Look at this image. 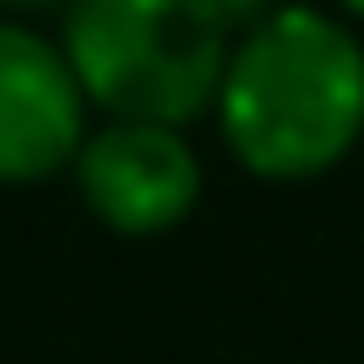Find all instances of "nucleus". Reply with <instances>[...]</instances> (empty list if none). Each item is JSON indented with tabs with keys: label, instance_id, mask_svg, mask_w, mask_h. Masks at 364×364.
I'll return each mask as SVG.
<instances>
[{
	"label": "nucleus",
	"instance_id": "nucleus-7",
	"mask_svg": "<svg viewBox=\"0 0 364 364\" xmlns=\"http://www.w3.org/2000/svg\"><path fill=\"white\" fill-rule=\"evenodd\" d=\"M331 14H338V21H351V27H364V0H331Z\"/></svg>",
	"mask_w": 364,
	"mask_h": 364
},
{
	"label": "nucleus",
	"instance_id": "nucleus-5",
	"mask_svg": "<svg viewBox=\"0 0 364 364\" xmlns=\"http://www.w3.org/2000/svg\"><path fill=\"white\" fill-rule=\"evenodd\" d=\"M196 7H203V21L216 27L223 41H243L250 27H263L277 7H284V0H196Z\"/></svg>",
	"mask_w": 364,
	"mask_h": 364
},
{
	"label": "nucleus",
	"instance_id": "nucleus-2",
	"mask_svg": "<svg viewBox=\"0 0 364 364\" xmlns=\"http://www.w3.org/2000/svg\"><path fill=\"white\" fill-rule=\"evenodd\" d=\"M54 41L102 122L156 129H189L209 115L230 54L196 0H68Z\"/></svg>",
	"mask_w": 364,
	"mask_h": 364
},
{
	"label": "nucleus",
	"instance_id": "nucleus-1",
	"mask_svg": "<svg viewBox=\"0 0 364 364\" xmlns=\"http://www.w3.org/2000/svg\"><path fill=\"white\" fill-rule=\"evenodd\" d=\"M216 135L257 182H317L364 142V34L331 7L284 0L230 41L216 81Z\"/></svg>",
	"mask_w": 364,
	"mask_h": 364
},
{
	"label": "nucleus",
	"instance_id": "nucleus-6",
	"mask_svg": "<svg viewBox=\"0 0 364 364\" xmlns=\"http://www.w3.org/2000/svg\"><path fill=\"white\" fill-rule=\"evenodd\" d=\"M48 7H68V0H0V21H21V14H48Z\"/></svg>",
	"mask_w": 364,
	"mask_h": 364
},
{
	"label": "nucleus",
	"instance_id": "nucleus-4",
	"mask_svg": "<svg viewBox=\"0 0 364 364\" xmlns=\"http://www.w3.org/2000/svg\"><path fill=\"white\" fill-rule=\"evenodd\" d=\"M95 129V108L61 41L34 21H0V182L68 176Z\"/></svg>",
	"mask_w": 364,
	"mask_h": 364
},
{
	"label": "nucleus",
	"instance_id": "nucleus-3",
	"mask_svg": "<svg viewBox=\"0 0 364 364\" xmlns=\"http://www.w3.org/2000/svg\"><path fill=\"white\" fill-rule=\"evenodd\" d=\"M68 176L88 216L115 236H169L203 203V156L189 129L156 122H95Z\"/></svg>",
	"mask_w": 364,
	"mask_h": 364
}]
</instances>
